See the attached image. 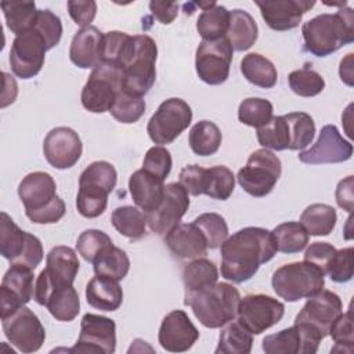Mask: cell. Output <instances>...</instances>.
<instances>
[{
  "mask_svg": "<svg viewBox=\"0 0 354 354\" xmlns=\"http://www.w3.org/2000/svg\"><path fill=\"white\" fill-rule=\"evenodd\" d=\"M343 313V303L339 295L322 289L307 297L306 304L295 317V324H304L318 332L322 339L329 335V329L336 318Z\"/></svg>",
  "mask_w": 354,
  "mask_h": 354,
  "instance_id": "cell-19",
  "label": "cell"
},
{
  "mask_svg": "<svg viewBox=\"0 0 354 354\" xmlns=\"http://www.w3.org/2000/svg\"><path fill=\"white\" fill-rule=\"evenodd\" d=\"M241 72L249 83L261 88H271L278 80L275 65L259 53H249L241 59Z\"/></svg>",
  "mask_w": 354,
  "mask_h": 354,
  "instance_id": "cell-33",
  "label": "cell"
},
{
  "mask_svg": "<svg viewBox=\"0 0 354 354\" xmlns=\"http://www.w3.org/2000/svg\"><path fill=\"white\" fill-rule=\"evenodd\" d=\"M221 277L234 283L249 281L277 250L274 235L261 227H245L221 243Z\"/></svg>",
  "mask_w": 354,
  "mask_h": 354,
  "instance_id": "cell-1",
  "label": "cell"
},
{
  "mask_svg": "<svg viewBox=\"0 0 354 354\" xmlns=\"http://www.w3.org/2000/svg\"><path fill=\"white\" fill-rule=\"evenodd\" d=\"M259 28L254 18L245 10L230 11V25L225 37L236 51L249 50L257 40Z\"/></svg>",
  "mask_w": 354,
  "mask_h": 354,
  "instance_id": "cell-31",
  "label": "cell"
},
{
  "mask_svg": "<svg viewBox=\"0 0 354 354\" xmlns=\"http://www.w3.org/2000/svg\"><path fill=\"white\" fill-rule=\"evenodd\" d=\"M234 48L227 37L202 40L195 53V69L198 77L210 84H223L230 76Z\"/></svg>",
  "mask_w": 354,
  "mask_h": 354,
  "instance_id": "cell-13",
  "label": "cell"
},
{
  "mask_svg": "<svg viewBox=\"0 0 354 354\" xmlns=\"http://www.w3.org/2000/svg\"><path fill=\"white\" fill-rule=\"evenodd\" d=\"M336 250L337 249L329 242H313L304 252V260L315 264L325 274Z\"/></svg>",
  "mask_w": 354,
  "mask_h": 354,
  "instance_id": "cell-56",
  "label": "cell"
},
{
  "mask_svg": "<svg viewBox=\"0 0 354 354\" xmlns=\"http://www.w3.org/2000/svg\"><path fill=\"white\" fill-rule=\"evenodd\" d=\"M145 101L142 97H137L126 93L123 88L118 93L109 113L120 123H136L145 112Z\"/></svg>",
  "mask_w": 354,
  "mask_h": 354,
  "instance_id": "cell-48",
  "label": "cell"
},
{
  "mask_svg": "<svg viewBox=\"0 0 354 354\" xmlns=\"http://www.w3.org/2000/svg\"><path fill=\"white\" fill-rule=\"evenodd\" d=\"M333 282L344 283L353 278V248L336 250L335 257L325 272Z\"/></svg>",
  "mask_w": 354,
  "mask_h": 354,
  "instance_id": "cell-54",
  "label": "cell"
},
{
  "mask_svg": "<svg viewBox=\"0 0 354 354\" xmlns=\"http://www.w3.org/2000/svg\"><path fill=\"white\" fill-rule=\"evenodd\" d=\"M33 299L37 304L46 306L57 321H73L80 311V299L73 283L58 281L46 270L37 275Z\"/></svg>",
  "mask_w": 354,
  "mask_h": 354,
  "instance_id": "cell-8",
  "label": "cell"
},
{
  "mask_svg": "<svg viewBox=\"0 0 354 354\" xmlns=\"http://www.w3.org/2000/svg\"><path fill=\"white\" fill-rule=\"evenodd\" d=\"M253 346V335L245 328L238 318L231 319L225 325L218 336V344L214 350L216 354H249Z\"/></svg>",
  "mask_w": 354,
  "mask_h": 354,
  "instance_id": "cell-34",
  "label": "cell"
},
{
  "mask_svg": "<svg viewBox=\"0 0 354 354\" xmlns=\"http://www.w3.org/2000/svg\"><path fill=\"white\" fill-rule=\"evenodd\" d=\"M256 136L259 144L266 149L283 151L289 147V130L283 115L272 116L266 126L257 129Z\"/></svg>",
  "mask_w": 354,
  "mask_h": 354,
  "instance_id": "cell-46",
  "label": "cell"
},
{
  "mask_svg": "<svg viewBox=\"0 0 354 354\" xmlns=\"http://www.w3.org/2000/svg\"><path fill=\"white\" fill-rule=\"evenodd\" d=\"M335 346L330 353H347L354 351V326H353V313L351 310L342 313L329 329Z\"/></svg>",
  "mask_w": 354,
  "mask_h": 354,
  "instance_id": "cell-51",
  "label": "cell"
},
{
  "mask_svg": "<svg viewBox=\"0 0 354 354\" xmlns=\"http://www.w3.org/2000/svg\"><path fill=\"white\" fill-rule=\"evenodd\" d=\"M339 75L342 82H344L347 86H353V53L347 54L346 58L340 61Z\"/></svg>",
  "mask_w": 354,
  "mask_h": 354,
  "instance_id": "cell-60",
  "label": "cell"
},
{
  "mask_svg": "<svg viewBox=\"0 0 354 354\" xmlns=\"http://www.w3.org/2000/svg\"><path fill=\"white\" fill-rule=\"evenodd\" d=\"M149 10L160 24L169 25L178 14V4L171 1H151Z\"/></svg>",
  "mask_w": 354,
  "mask_h": 354,
  "instance_id": "cell-59",
  "label": "cell"
},
{
  "mask_svg": "<svg viewBox=\"0 0 354 354\" xmlns=\"http://www.w3.org/2000/svg\"><path fill=\"white\" fill-rule=\"evenodd\" d=\"M288 83L295 94L306 98L318 95L325 88L324 77L308 65L292 71L288 76Z\"/></svg>",
  "mask_w": 354,
  "mask_h": 354,
  "instance_id": "cell-47",
  "label": "cell"
},
{
  "mask_svg": "<svg viewBox=\"0 0 354 354\" xmlns=\"http://www.w3.org/2000/svg\"><path fill=\"white\" fill-rule=\"evenodd\" d=\"M95 275H105L112 279H123L130 270V259L127 253L118 248L111 246L105 253H102L94 263Z\"/></svg>",
  "mask_w": 354,
  "mask_h": 354,
  "instance_id": "cell-44",
  "label": "cell"
},
{
  "mask_svg": "<svg viewBox=\"0 0 354 354\" xmlns=\"http://www.w3.org/2000/svg\"><path fill=\"white\" fill-rule=\"evenodd\" d=\"M285 314V306L268 295H246L241 297L238 306V321L250 330L260 335L277 325Z\"/></svg>",
  "mask_w": 354,
  "mask_h": 354,
  "instance_id": "cell-17",
  "label": "cell"
},
{
  "mask_svg": "<svg viewBox=\"0 0 354 354\" xmlns=\"http://www.w3.org/2000/svg\"><path fill=\"white\" fill-rule=\"evenodd\" d=\"M354 178L353 176H347L344 180H340L336 187V203L340 209L351 213L354 207V195H353Z\"/></svg>",
  "mask_w": 354,
  "mask_h": 354,
  "instance_id": "cell-58",
  "label": "cell"
},
{
  "mask_svg": "<svg viewBox=\"0 0 354 354\" xmlns=\"http://www.w3.org/2000/svg\"><path fill=\"white\" fill-rule=\"evenodd\" d=\"M304 50L315 57H326L354 40V11L342 7L333 14H319L301 26Z\"/></svg>",
  "mask_w": 354,
  "mask_h": 354,
  "instance_id": "cell-2",
  "label": "cell"
},
{
  "mask_svg": "<svg viewBox=\"0 0 354 354\" xmlns=\"http://www.w3.org/2000/svg\"><path fill=\"white\" fill-rule=\"evenodd\" d=\"M241 295L227 282H216L192 293H185L184 304L192 308L196 319L206 328L217 329L236 317Z\"/></svg>",
  "mask_w": 354,
  "mask_h": 354,
  "instance_id": "cell-3",
  "label": "cell"
},
{
  "mask_svg": "<svg viewBox=\"0 0 354 354\" xmlns=\"http://www.w3.org/2000/svg\"><path fill=\"white\" fill-rule=\"evenodd\" d=\"M87 303L101 311H115L122 306L123 290L119 281L105 275H95L86 285Z\"/></svg>",
  "mask_w": 354,
  "mask_h": 354,
  "instance_id": "cell-30",
  "label": "cell"
},
{
  "mask_svg": "<svg viewBox=\"0 0 354 354\" xmlns=\"http://www.w3.org/2000/svg\"><path fill=\"white\" fill-rule=\"evenodd\" d=\"M289 130L288 149L297 151L308 147L315 136L314 119L306 112H290L283 115Z\"/></svg>",
  "mask_w": 354,
  "mask_h": 354,
  "instance_id": "cell-43",
  "label": "cell"
},
{
  "mask_svg": "<svg viewBox=\"0 0 354 354\" xmlns=\"http://www.w3.org/2000/svg\"><path fill=\"white\" fill-rule=\"evenodd\" d=\"M353 144L342 137L335 124H325L317 142L307 151L299 153V160L306 165L342 163L351 158Z\"/></svg>",
  "mask_w": 354,
  "mask_h": 354,
  "instance_id": "cell-23",
  "label": "cell"
},
{
  "mask_svg": "<svg viewBox=\"0 0 354 354\" xmlns=\"http://www.w3.org/2000/svg\"><path fill=\"white\" fill-rule=\"evenodd\" d=\"M122 82L123 72L120 68L106 62L95 65L82 88L83 108L93 113L109 112L118 93L123 88Z\"/></svg>",
  "mask_w": 354,
  "mask_h": 354,
  "instance_id": "cell-9",
  "label": "cell"
},
{
  "mask_svg": "<svg viewBox=\"0 0 354 354\" xmlns=\"http://www.w3.org/2000/svg\"><path fill=\"white\" fill-rule=\"evenodd\" d=\"M134 48V36H130L120 30H111L104 33L102 58L101 62L115 65L120 69L129 61Z\"/></svg>",
  "mask_w": 354,
  "mask_h": 354,
  "instance_id": "cell-39",
  "label": "cell"
},
{
  "mask_svg": "<svg viewBox=\"0 0 354 354\" xmlns=\"http://www.w3.org/2000/svg\"><path fill=\"white\" fill-rule=\"evenodd\" d=\"M277 250L282 253H299L301 252L310 239L308 232L299 221H286L277 225L272 231Z\"/></svg>",
  "mask_w": 354,
  "mask_h": 354,
  "instance_id": "cell-42",
  "label": "cell"
},
{
  "mask_svg": "<svg viewBox=\"0 0 354 354\" xmlns=\"http://www.w3.org/2000/svg\"><path fill=\"white\" fill-rule=\"evenodd\" d=\"M0 7L3 10L7 28L15 33V36L35 28L39 15L35 1H1Z\"/></svg>",
  "mask_w": 354,
  "mask_h": 354,
  "instance_id": "cell-35",
  "label": "cell"
},
{
  "mask_svg": "<svg viewBox=\"0 0 354 354\" xmlns=\"http://www.w3.org/2000/svg\"><path fill=\"white\" fill-rule=\"evenodd\" d=\"M158 47L148 35L134 36V48L126 65L123 66L122 87L126 93L142 97L147 94L156 79Z\"/></svg>",
  "mask_w": 354,
  "mask_h": 354,
  "instance_id": "cell-6",
  "label": "cell"
},
{
  "mask_svg": "<svg viewBox=\"0 0 354 354\" xmlns=\"http://www.w3.org/2000/svg\"><path fill=\"white\" fill-rule=\"evenodd\" d=\"M199 339V330L183 310L170 311L160 324L158 340L170 353L188 351Z\"/></svg>",
  "mask_w": 354,
  "mask_h": 354,
  "instance_id": "cell-24",
  "label": "cell"
},
{
  "mask_svg": "<svg viewBox=\"0 0 354 354\" xmlns=\"http://www.w3.org/2000/svg\"><path fill=\"white\" fill-rule=\"evenodd\" d=\"M192 122V109L181 98L165 100L147 124V133L152 142L165 145L173 142Z\"/></svg>",
  "mask_w": 354,
  "mask_h": 354,
  "instance_id": "cell-11",
  "label": "cell"
},
{
  "mask_svg": "<svg viewBox=\"0 0 354 354\" xmlns=\"http://www.w3.org/2000/svg\"><path fill=\"white\" fill-rule=\"evenodd\" d=\"M218 270L216 264L206 259L198 257L192 259L183 268V282L185 288V293H192L206 286H210L217 282Z\"/></svg>",
  "mask_w": 354,
  "mask_h": 354,
  "instance_id": "cell-38",
  "label": "cell"
},
{
  "mask_svg": "<svg viewBox=\"0 0 354 354\" xmlns=\"http://www.w3.org/2000/svg\"><path fill=\"white\" fill-rule=\"evenodd\" d=\"M18 196L24 203L25 212L41 209L57 196L55 180L46 171L29 173L18 185Z\"/></svg>",
  "mask_w": 354,
  "mask_h": 354,
  "instance_id": "cell-28",
  "label": "cell"
},
{
  "mask_svg": "<svg viewBox=\"0 0 354 354\" xmlns=\"http://www.w3.org/2000/svg\"><path fill=\"white\" fill-rule=\"evenodd\" d=\"M104 46V33L95 26L79 29L69 47V58L80 69L94 68L101 62Z\"/></svg>",
  "mask_w": 354,
  "mask_h": 354,
  "instance_id": "cell-27",
  "label": "cell"
},
{
  "mask_svg": "<svg viewBox=\"0 0 354 354\" xmlns=\"http://www.w3.org/2000/svg\"><path fill=\"white\" fill-rule=\"evenodd\" d=\"M111 246H113L111 236L101 230H86L76 242L77 253L88 263H94Z\"/></svg>",
  "mask_w": 354,
  "mask_h": 354,
  "instance_id": "cell-49",
  "label": "cell"
},
{
  "mask_svg": "<svg viewBox=\"0 0 354 354\" xmlns=\"http://www.w3.org/2000/svg\"><path fill=\"white\" fill-rule=\"evenodd\" d=\"M115 230L130 239H140L147 232V218L144 212L136 206H119L111 214Z\"/></svg>",
  "mask_w": 354,
  "mask_h": 354,
  "instance_id": "cell-41",
  "label": "cell"
},
{
  "mask_svg": "<svg viewBox=\"0 0 354 354\" xmlns=\"http://www.w3.org/2000/svg\"><path fill=\"white\" fill-rule=\"evenodd\" d=\"M274 106L266 98L250 97L243 100L238 108V120L250 127H263L272 118Z\"/></svg>",
  "mask_w": 354,
  "mask_h": 354,
  "instance_id": "cell-45",
  "label": "cell"
},
{
  "mask_svg": "<svg viewBox=\"0 0 354 354\" xmlns=\"http://www.w3.org/2000/svg\"><path fill=\"white\" fill-rule=\"evenodd\" d=\"M337 221L336 210L326 203H313L307 206L301 216L300 223L313 236H326L329 235Z\"/></svg>",
  "mask_w": 354,
  "mask_h": 354,
  "instance_id": "cell-37",
  "label": "cell"
},
{
  "mask_svg": "<svg viewBox=\"0 0 354 354\" xmlns=\"http://www.w3.org/2000/svg\"><path fill=\"white\" fill-rule=\"evenodd\" d=\"M171 166V155L169 149L162 145H155L149 148L142 160V169L163 181L170 174Z\"/></svg>",
  "mask_w": 354,
  "mask_h": 354,
  "instance_id": "cell-52",
  "label": "cell"
},
{
  "mask_svg": "<svg viewBox=\"0 0 354 354\" xmlns=\"http://www.w3.org/2000/svg\"><path fill=\"white\" fill-rule=\"evenodd\" d=\"M71 18L76 25L86 28L90 26L97 14V3L93 0H69L66 3Z\"/></svg>",
  "mask_w": 354,
  "mask_h": 354,
  "instance_id": "cell-57",
  "label": "cell"
},
{
  "mask_svg": "<svg viewBox=\"0 0 354 354\" xmlns=\"http://www.w3.org/2000/svg\"><path fill=\"white\" fill-rule=\"evenodd\" d=\"M268 28L274 30H289L301 22L303 15L315 6L311 0H267L254 1Z\"/></svg>",
  "mask_w": 354,
  "mask_h": 354,
  "instance_id": "cell-25",
  "label": "cell"
},
{
  "mask_svg": "<svg viewBox=\"0 0 354 354\" xmlns=\"http://www.w3.org/2000/svg\"><path fill=\"white\" fill-rule=\"evenodd\" d=\"M281 173V159L270 149L261 148L250 153L246 165L239 169L236 180L245 192L263 198L274 189Z\"/></svg>",
  "mask_w": 354,
  "mask_h": 354,
  "instance_id": "cell-10",
  "label": "cell"
},
{
  "mask_svg": "<svg viewBox=\"0 0 354 354\" xmlns=\"http://www.w3.org/2000/svg\"><path fill=\"white\" fill-rule=\"evenodd\" d=\"M230 25V11L220 4L202 10L196 21V30L203 40H217L225 37Z\"/></svg>",
  "mask_w": 354,
  "mask_h": 354,
  "instance_id": "cell-40",
  "label": "cell"
},
{
  "mask_svg": "<svg viewBox=\"0 0 354 354\" xmlns=\"http://www.w3.org/2000/svg\"><path fill=\"white\" fill-rule=\"evenodd\" d=\"M221 141V130L214 122L199 120L189 130L188 142L192 152L198 156L214 155L218 151Z\"/></svg>",
  "mask_w": 354,
  "mask_h": 354,
  "instance_id": "cell-36",
  "label": "cell"
},
{
  "mask_svg": "<svg viewBox=\"0 0 354 354\" xmlns=\"http://www.w3.org/2000/svg\"><path fill=\"white\" fill-rule=\"evenodd\" d=\"M192 223L196 224L203 232L209 249L221 246V243L228 238V225L224 217L218 213H202Z\"/></svg>",
  "mask_w": 354,
  "mask_h": 354,
  "instance_id": "cell-50",
  "label": "cell"
},
{
  "mask_svg": "<svg viewBox=\"0 0 354 354\" xmlns=\"http://www.w3.org/2000/svg\"><path fill=\"white\" fill-rule=\"evenodd\" d=\"M65 202L57 195L55 199L51 201L48 205L33 212H25V214L35 224H54L65 216Z\"/></svg>",
  "mask_w": 354,
  "mask_h": 354,
  "instance_id": "cell-55",
  "label": "cell"
},
{
  "mask_svg": "<svg viewBox=\"0 0 354 354\" xmlns=\"http://www.w3.org/2000/svg\"><path fill=\"white\" fill-rule=\"evenodd\" d=\"M1 325L8 342L21 353H35L46 340L44 326L26 306H21L10 315L3 317Z\"/></svg>",
  "mask_w": 354,
  "mask_h": 354,
  "instance_id": "cell-14",
  "label": "cell"
},
{
  "mask_svg": "<svg viewBox=\"0 0 354 354\" xmlns=\"http://www.w3.org/2000/svg\"><path fill=\"white\" fill-rule=\"evenodd\" d=\"M83 144L79 134L66 126L55 127L43 141V153L50 166L58 170L71 169L82 156Z\"/></svg>",
  "mask_w": 354,
  "mask_h": 354,
  "instance_id": "cell-21",
  "label": "cell"
},
{
  "mask_svg": "<svg viewBox=\"0 0 354 354\" xmlns=\"http://www.w3.org/2000/svg\"><path fill=\"white\" fill-rule=\"evenodd\" d=\"M35 29L41 33V36L46 39L47 48H54L62 36V22L58 15L51 12L50 10H39L37 21L35 25Z\"/></svg>",
  "mask_w": 354,
  "mask_h": 354,
  "instance_id": "cell-53",
  "label": "cell"
},
{
  "mask_svg": "<svg viewBox=\"0 0 354 354\" xmlns=\"http://www.w3.org/2000/svg\"><path fill=\"white\" fill-rule=\"evenodd\" d=\"M118 183V173L112 163L95 160L79 177L76 209L86 218L101 216L108 205V196Z\"/></svg>",
  "mask_w": 354,
  "mask_h": 354,
  "instance_id": "cell-4",
  "label": "cell"
},
{
  "mask_svg": "<svg viewBox=\"0 0 354 354\" xmlns=\"http://www.w3.org/2000/svg\"><path fill=\"white\" fill-rule=\"evenodd\" d=\"M165 243L178 259H198L206 254L207 241L194 223H180L165 235Z\"/></svg>",
  "mask_w": 354,
  "mask_h": 354,
  "instance_id": "cell-26",
  "label": "cell"
},
{
  "mask_svg": "<svg viewBox=\"0 0 354 354\" xmlns=\"http://www.w3.org/2000/svg\"><path fill=\"white\" fill-rule=\"evenodd\" d=\"M116 350V324L113 319L87 313L80 321V333L71 353L112 354Z\"/></svg>",
  "mask_w": 354,
  "mask_h": 354,
  "instance_id": "cell-16",
  "label": "cell"
},
{
  "mask_svg": "<svg viewBox=\"0 0 354 354\" xmlns=\"http://www.w3.org/2000/svg\"><path fill=\"white\" fill-rule=\"evenodd\" d=\"M33 270L22 264H11L6 271L0 286L1 318L25 306L35 293Z\"/></svg>",
  "mask_w": 354,
  "mask_h": 354,
  "instance_id": "cell-22",
  "label": "cell"
},
{
  "mask_svg": "<svg viewBox=\"0 0 354 354\" xmlns=\"http://www.w3.org/2000/svg\"><path fill=\"white\" fill-rule=\"evenodd\" d=\"M0 253L10 264H22L35 270L43 260L40 239L21 230L6 213H0Z\"/></svg>",
  "mask_w": 354,
  "mask_h": 354,
  "instance_id": "cell-7",
  "label": "cell"
},
{
  "mask_svg": "<svg viewBox=\"0 0 354 354\" xmlns=\"http://www.w3.org/2000/svg\"><path fill=\"white\" fill-rule=\"evenodd\" d=\"M325 274L310 261H295L277 268L271 278L274 292L285 301H299L321 292Z\"/></svg>",
  "mask_w": 354,
  "mask_h": 354,
  "instance_id": "cell-5",
  "label": "cell"
},
{
  "mask_svg": "<svg viewBox=\"0 0 354 354\" xmlns=\"http://www.w3.org/2000/svg\"><path fill=\"white\" fill-rule=\"evenodd\" d=\"M80 261L76 252L69 246H54L46 257V271L55 279L73 283L79 272Z\"/></svg>",
  "mask_w": 354,
  "mask_h": 354,
  "instance_id": "cell-32",
  "label": "cell"
},
{
  "mask_svg": "<svg viewBox=\"0 0 354 354\" xmlns=\"http://www.w3.org/2000/svg\"><path fill=\"white\" fill-rule=\"evenodd\" d=\"M47 50L46 39L35 28L15 36L8 55L11 71L21 79L35 77L44 65Z\"/></svg>",
  "mask_w": 354,
  "mask_h": 354,
  "instance_id": "cell-15",
  "label": "cell"
},
{
  "mask_svg": "<svg viewBox=\"0 0 354 354\" xmlns=\"http://www.w3.org/2000/svg\"><path fill=\"white\" fill-rule=\"evenodd\" d=\"M183 180L188 194L194 196L207 195L217 201H227L235 188L234 173L223 165L212 167L191 165L187 167Z\"/></svg>",
  "mask_w": 354,
  "mask_h": 354,
  "instance_id": "cell-12",
  "label": "cell"
},
{
  "mask_svg": "<svg viewBox=\"0 0 354 354\" xmlns=\"http://www.w3.org/2000/svg\"><path fill=\"white\" fill-rule=\"evenodd\" d=\"M189 207L188 192L180 183L165 185V194L159 205L145 213L147 225L158 235H166L173 227L180 224L183 216Z\"/></svg>",
  "mask_w": 354,
  "mask_h": 354,
  "instance_id": "cell-18",
  "label": "cell"
},
{
  "mask_svg": "<svg viewBox=\"0 0 354 354\" xmlns=\"http://www.w3.org/2000/svg\"><path fill=\"white\" fill-rule=\"evenodd\" d=\"M129 192L138 209L145 213L153 210L163 198L165 183L144 169L136 170L129 178Z\"/></svg>",
  "mask_w": 354,
  "mask_h": 354,
  "instance_id": "cell-29",
  "label": "cell"
},
{
  "mask_svg": "<svg viewBox=\"0 0 354 354\" xmlns=\"http://www.w3.org/2000/svg\"><path fill=\"white\" fill-rule=\"evenodd\" d=\"M322 337L318 332L304 324L267 335L261 348L267 354H315Z\"/></svg>",
  "mask_w": 354,
  "mask_h": 354,
  "instance_id": "cell-20",
  "label": "cell"
}]
</instances>
